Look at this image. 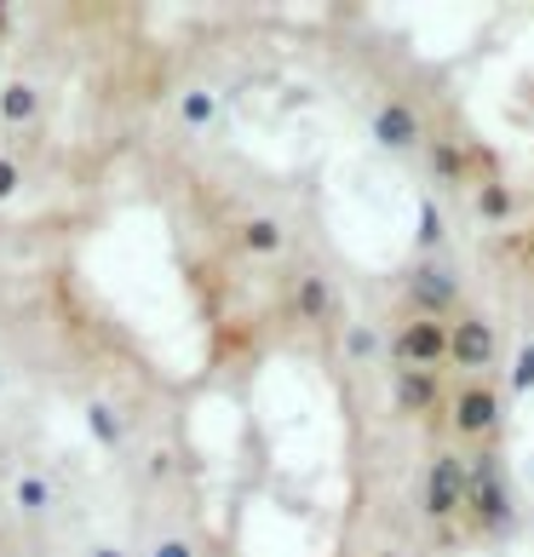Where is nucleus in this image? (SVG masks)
Here are the masks:
<instances>
[{"instance_id":"nucleus-7","label":"nucleus","mask_w":534,"mask_h":557,"mask_svg":"<svg viewBox=\"0 0 534 557\" xmlns=\"http://www.w3.org/2000/svg\"><path fill=\"white\" fill-rule=\"evenodd\" d=\"M374 138L397 156L420 150V110L408 104V98H385V104L374 110Z\"/></svg>"},{"instance_id":"nucleus-5","label":"nucleus","mask_w":534,"mask_h":557,"mask_svg":"<svg viewBox=\"0 0 534 557\" xmlns=\"http://www.w3.org/2000/svg\"><path fill=\"white\" fill-rule=\"evenodd\" d=\"M465 511V460L460 454H437L425 466V518L431 523H448Z\"/></svg>"},{"instance_id":"nucleus-22","label":"nucleus","mask_w":534,"mask_h":557,"mask_svg":"<svg viewBox=\"0 0 534 557\" xmlns=\"http://www.w3.org/2000/svg\"><path fill=\"white\" fill-rule=\"evenodd\" d=\"M92 557H127V552H115V546H92Z\"/></svg>"},{"instance_id":"nucleus-19","label":"nucleus","mask_w":534,"mask_h":557,"mask_svg":"<svg viewBox=\"0 0 534 557\" xmlns=\"http://www.w3.org/2000/svg\"><path fill=\"white\" fill-rule=\"evenodd\" d=\"M150 557H196V546L184 541V534H161V541L150 546Z\"/></svg>"},{"instance_id":"nucleus-10","label":"nucleus","mask_w":534,"mask_h":557,"mask_svg":"<svg viewBox=\"0 0 534 557\" xmlns=\"http://www.w3.org/2000/svg\"><path fill=\"white\" fill-rule=\"evenodd\" d=\"M236 247H241V253H253V259H276L282 247H287L282 219H271V213H253V219H241V224H236Z\"/></svg>"},{"instance_id":"nucleus-3","label":"nucleus","mask_w":534,"mask_h":557,"mask_svg":"<svg viewBox=\"0 0 534 557\" xmlns=\"http://www.w3.org/2000/svg\"><path fill=\"white\" fill-rule=\"evenodd\" d=\"M448 334H455V322H437V317H408L397 334H392V357L402 368H437L448 362Z\"/></svg>"},{"instance_id":"nucleus-13","label":"nucleus","mask_w":534,"mask_h":557,"mask_svg":"<svg viewBox=\"0 0 534 557\" xmlns=\"http://www.w3.org/2000/svg\"><path fill=\"white\" fill-rule=\"evenodd\" d=\"M425 161H431V173H437L443 184H455V178L471 173V150H460L455 138H437V144L425 150Z\"/></svg>"},{"instance_id":"nucleus-8","label":"nucleus","mask_w":534,"mask_h":557,"mask_svg":"<svg viewBox=\"0 0 534 557\" xmlns=\"http://www.w3.org/2000/svg\"><path fill=\"white\" fill-rule=\"evenodd\" d=\"M287 311H294L299 322H327L334 317V282H327L322 271H299L294 282H287Z\"/></svg>"},{"instance_id":"nucleus-2","label":"nucleus","mask_w":534,"mask_h":557,"mask_svg":"<svg viewBox=\"0 0 534 557\" xmlns=\"http://www.w3.org/2000/svg\"><path fill=\"white\" fill-rule=\"evenodd\" d=\"M448 420H455V437L465 443H488L506 420V397L495 380H465L455 385V408H448Z\"/></svg>"},{"instance_id":"nucleus-16","label":"nucleus","mask_w":534,"mask_h":557,"mask_svg":"<svg viewBox=\"0 0 534 557\" xmlns=\"http://www.w3.org/2000/svg\"><path fill=\"white\" fill-rule=\"evenodd\" d=\"M87 425H92V437L104 448H121V437H127V425H121V414L110 403H87Z\"/></svg>"},{"instance_id":"nucleus-17","label":"nucleus","mask_w":534,"mask_h":557,"mask_svg":"<svg viewBox=\"0 0 534 557\" xmlns=\"http://www.w3.org/2000/svg\"><path fill=\"white\" fill-rule=\"evenodd\" d=\"M17 184H24V168H17V156H0V201L17 196Z\"/></svg>"},{"instance_id":"nucleus-12","label":"nucleus","mask_w":534,"mask_h":557,"mask_svg":"<svg viewBox=\"0 0 534 557\" xmlns=\"http://www.w3.org/2000/svg\"><path fill=\"white\" fill-rule=\"evenodd\" d=\"M35 115H40V87L35 81H7L0 87V121L7 127H29Z\"/></svg>"},{"instance_id":"nucleus-15","label":"nucleus","mask_w":534,"mask_h":557,"mask_svg":"<svg viewBox=\"0 0 534 557\" xmlns=\"http://www.w3.org/2000/svg\"><path fill=\"white\" fill-rule=\"evenodd\" d=\"M213 115H219V98L208 87H190L178 98V121H184V127H213Z\"/></svg>"},{"instance_id":"nucleus-20","label":"nucleus","mask_w":534,"mask_h":557,"mask_svg":"<svg viewBox=\"0 0 534 557\" xmlns=\"http://www.w3.org/2000/svg\"><path fill=\"white\" fill-rule=\"evenodd\" d=\"M511 385L518 391H534V345L518 350V368H511Z\"/></svg>"},{"instance_id":"nucleus-4","label":"nucleus","mask_w":534,"mask_h":557,"mask_svg":"<svg viewBox=\"0 0 534 557\" xmlns=\"http://www.w3.org/2000/svg\"><path fill=\"white\" fill-rule=\"evenodd\" d=\"M495 357H500V334H495V322H483V317L455 322V334H448V362H455L465 380H488Z\"/></svg>"},{"instance_id":"nucleus-9","label":"nucleus","mask_w":534,"mask_h":557,"mask_svg":"<svg viewBox=\"0 0 534 557\" xmlns=\"http://www.w3.org/2000/svg\"><path fill=\"white\" fill-rule=\"evenodd\" d=\"M408 305H414V317H437L443 322V311H455L460 305V282L448 276V271H414V282H408Z\"/></svg>"},{"instance_id":"nucleus-23","label":"nucleus","mask_w":534,"mask_h":557,"mask_svg":"<svg viewBox=\"0 0 534 557\" xmlns=\"http://www.w3.org/2000/svg\"><path fill=\"white\" fill-rule=\"evenodd\" d=\"M0 35H7V7H0Z\"/></svg>"},{"instance_id":"nucleus-21","label":"nucleus","mask_w":534,"mask_h":557,"mask_svg":"<svg viewBox=\"0 0 534 557\" xmlns=\"http://www.w3.org/2000/svg\"><path fill=\"white\" fill-rule=\"evenodd\" d=\"M420 236H425V242H431V236H443V219L431 213V208H425V224H420Z\"/></svg>"},{"instance_id":"nucleus-6","label":"nucleus","mask_w":534,"mask_h":557,"mask_svg":"<svg viewBox=\"0 0 534 557\" xmlns=\"http://www.w3.org/2000/svg\"><path fill=\"white\" fill-rule=\"evenodd\" d=\"M392 397H397L402 414L431 420L443 408V374H437V368H402V374L392 380Z\"/></svg>"},{"instance_id":"nucleus-14","label":"nucleus","mask_w":534,"mask_h":557,"mask_svg":"<svg viewBox=\"0 0 534 557\" xmlns=\"http://www.w3.org/2000/svg\"><path fill=\"white\" fill-rule=\"evenodd\" d=\"M12 500L24 518H40V511H52V483L40 478V471H24V478L12 483Z\"/></svg>"},{"instance_id":"nucleus-11","label":"nucleus","mask_w":534,"mask_h":557,"mask_svg":"<svg viewBox=\"0 0 534 557\" xmlns=\"http://www.w3.org/2000/svg\"><path fill=\"white\" fill-rule=\"evenodd\" d=\"M518 190H511L506 178H488V184H477V196H471V213H477L483 224H506V219H518Z\"/></svg>"},{"instance_id":"nucleus-18","label":"nucleus","mask_w":534,"mask_h":557,"mask_svg":"<svg viewBox=\"0 0 534 557\" xmlns=\"http://www.w3.org/2000/svg\"><path fill=\"white\" fill-rule=\"evenodd\" d=\"M345 350H351V357H374L380 334H374V327H351V334H345Z\"/></svg>"},{"instance_id":"nucleus-1","label":"nucleus","mask_w":534,"mask_h":557,"mask_svg":"<svg viewBox=\"0 0 534 557\" xmlns=\"http://www.w3.org/2000/svg\"><path fill=\"white\" fill-rule=\"evenodd\" d=\"M465 518L477 529H488V534L511 529V488H506V471H500L495 454L465 460Z\"/></svg>"}]
</instances>
